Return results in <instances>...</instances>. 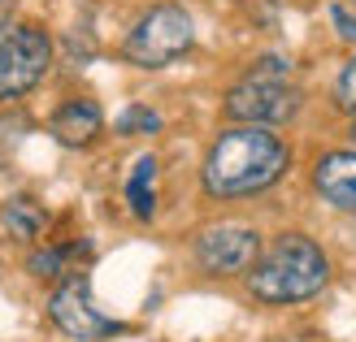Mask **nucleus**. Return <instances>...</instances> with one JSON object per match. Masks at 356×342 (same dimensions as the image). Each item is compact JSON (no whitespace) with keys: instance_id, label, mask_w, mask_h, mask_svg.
Masks as SVG:
<instances>
[{"instance_id":"obj_10","label":"nucleus","mask_w":356,"mask_h":342,"mask_svg":"<svg viewBox=\"0 0 356 342\" xmlns=\"http://www.w3.org/2000/svg\"><path fill=\"white\" fill-rule=\"evenodd\" d=\"M44 225H48L44 208L35 204V200H26V195H17V200H9L5 208H0V230H5L9 239H17V243H26V239H35V234H44Z\"/></svg>"},{"instance_id":"obj_11","label":"nucleus","mask_w":356,"mask_h":342,"mask_svg":"<svg viewBox=\"0 0 356 342\" xmlns=\"http://www.w3.org/2000/svg\"><path fill=\"white\" fill-rule=\"evenodd\" d=\"M152 182H156V156H139L135 169H131V178H127V200H131V208H135L139 221H148L152 208H156Z\"/></svg>"},{"instance_id":"obj_2","label":"nucleus","mask_w":356,"mask_h":342,"mask_svg":"<svg viewBox=\"0 0 356 342\" xmlns=\"http://www.w3.org/2000/svg\"><path fill=\"white\" fill-rule=\"evenodd\" d=\"M326 277H330L326 251L313 239H305V234H282L257 260L248 286H252V295L261 303H300V299L322 291Z\"/></svg>"},{"instance_id":"obj_13","label":"nucleus","mask_w":356,"mask_h":342,"mask_svg":"<svg viewBox=\"0 0 356 342\" xmlns=\"http://www.w3.org/2000/svg\"><path fill=\"white\" fill-rule=\"evenodd\" d=\"M118 130L122 135H156V130H161V117H156L152 109H139V104H135V109H127L118 117Z\"/></svg>"},{"instance_id":"obj_4","label":"nucleus","mask_w":356,"mask_h":342,"mask_svg":"<svg viewBox=\"0 0 356 342\" xmlns=\"http://www.w3.org/2000/svg\"><path fill=\"white\" fill-rule=\"evenodd\" d=\"M300 109V92L282 78V65L274 57V65H257L243 83L230 87L226 96V113L239 117L248 126H278V121H291Z\"/></svg>"},{"instance_id":"obj_8","label":"nucleus","mask_w":356,"mask_h":342,"mask_svg":"<svg viewBox=\"0 0 356 342\" xmlns=\"http://www.w3.org/2000/svg\"><path fill=\"white\" fill-rule=\"evenodd\" d=\"M317 191H322L326 204L356 212V152L322 156V165H317Z\"/></svg>"},{"instance_id":"obj_3","label":"nucleus","mask_w":356,"mask_h":342,"mask_svg":"<svg viewBox=\"0 0 356 342\" xmlns=\"http://www.w3.org/2000/svg\"><path fill=\"white\" fill-rule=\"evenodd\" d=\"M195 44V22L183 5H152L144 17L135 22V31L127 35V61L144 65V69H156V65H170L178 61L183 52Z\"/></svg>"},{"instance_id":"obj_7","label":"nucleus","mask_w":356,"mask_h":342,"mask_svg":"<svg viewBox=\"0 0 356 342\" xmlns=\"http://www.w3.org/2000/svg\"><path fill=\"white\" fill-rule=\"evenodd\" d=\"M261 256V239L257 230L248 225H213L200 234V243H195V260H200L209 273H243V268H252Z\"/></svg>"},{"instance_id":"obj_1","label":"nucleus","mask_w":356,"mask_h":342,"mask_svg":"<svg viewBox=\"0 0 356 342\" xmlns=\"http://www.w3.org/2000/svg\"><path fill=\"white\" fill-rule=\"evenodd\" d=\"M287 169V143L265 126H239L226 130L204 160V187L218 200H239L274 187Z\"/></svg>"},{"instance_id":"obj_9","label":"nucleus","mask_w":356,"mask_h":342,"mask_svg":"<svg viewBox=\"0 0 356 342\" xmlns=\"http://www.w3.org/2000/svg\"><path fill=\"white\" fill-rule=\"evenodd\" d=\"M96 130H100V109L92 100H70V104H61V109L52 113V139L65 143V148L92 143Z\"/></svg>"},{"instance_id":"obj_16","label":"nucleus","mask_w":356,"mask_h":342,"mask_svg":"<svg viewBox=\"0 0 356 342\" xmlns=\"http://www.w3.org/2000/svg\"><path fill=\"white\" fill-rule=\"evenodd\" d=\"M348 5H352V9H356V0H348Z\"/></svg>"},{"instance_id":"obj_15","label":"nucleus","mask_w":356,"mask_h":342,"mask_svg":"<svg viewBox=\"0 0 356 342\" xmlns=\"http://www.w3.org/2000/svg\"><path fill=\"white\" fill-rule=\"evenodd\" d=\"M339 104H343V109H352V113H356V61H348L343 78H339Z\"/></svg>"},{"instance_id":"obj_5","label":"nucleus","mask_w":356,"mask_h":342,"mask_svg":"<svg viewBox=\"0 0 356 342\" xmlns=\"http://www.w3.org/2000/svg\"><path fill=\"white\" fill-rule=\"evenodd\" d=\"M52 61V40L40 26H9L0 35V104L26 96Z\"/></svg>"},{"instance_id":"obj_14","label":"nucleus","mask_w":356,"mask_h":342,"mask_svg":"<svg viewBox=\"0 0 356 342\" xmlns=\"http://www.w3.org/2000/svg\"><path fill=\"white\" fill-rule=\"evenodd\" d=\"M330 17H334V26H339L343 40H352V44H356V9H352V5H334V9H330Z\"/></svg>"},{"instance_id":"obj_6","label":"nucleus","mask_w":356,"mask_h":342,"mask_svg":"<svg viewBox=\"0 0 356 342\" xmlns=\"http://www.w3.org/2000/svg\"><path fill=\"white\" fill-rule=\"evenodd\" d=\"M48 312L52 320L79 342H100V338H113L122 325L109 320L96 303H92V291H87V277H65L48 299Z\"/></svg>"},{"instance_id":"obj_12","label":"nucleus","mask_w":356,"mask_h":342,"mask_svg":"<svg viewBox=\"0 0 356 342\" xmlns=\"http://www.w3.org/2000/svg\"><path fill=\"white\" fill-rule=\"evenodd\" d=\"M70 256H87V247L79 243V247H48V251H35V256H31V273H35V277H52V273H61V268H65Z\"/></svg>"}]
</instances>
